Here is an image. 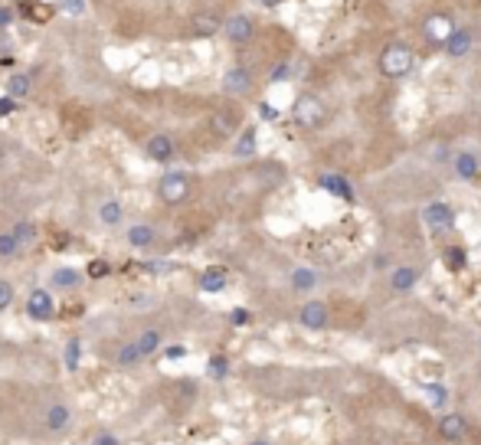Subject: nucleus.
<instances>
[{
    "instance_id": "1",
    "label": "nucleus",
    "mask_w": 481,
    "mask_h": 445,
    "mask_svg": "<svg viewBox=\"0 0 481 445\" xmlns=\"http://www.w3.org/2000/svg\"><path fill=\"white\" fill-rule=\"evenodd\" d=\"M376 65H380L383 79H403V76L413 72V65H416V53H413L406 43H390V46H383V53H380Z\"/></svg>"
},
{
    "instance_id": "2",
    "label": "nucleus",
    "mask_w": 481,
    "mask_h": 445,
    "mask_svg": "<svg viewBox=\"0 0 481 445\" xmlns=\"http://www.w3.org/2000/svg\"><path fill=\"white\" fill-rule=\"evenodd\" d=\"M291 115H295V121H298V128L318 131L321 125H324V118H328V109H324V102H321L318 95L305 92V95L295 98V105H291Z\"/></svg>"
},
{
    "instance_id": "3",
    "label": "nucleus",
    "mask_w": 481,
    "mask_h": 445,
    "mask_svg": "<svg viewBox=\"0 0 481 445\" xmlns=\"http://www.w3.org/2000/svg\"><path fill=\"white\" fill-rule=\"evenodd\" d=\"M158 196H160V203H167V207H181L183 200L190 196V177L183 174V171L164 174L158 184Z\"/></svg>"
},
{
    "instance_id": "4",
    "label": "nucleus",
    "mask_w": 481,
    "mask_h": 445,
    "mask_svg": "<svg viewBox=\"0 0 481 445\" xmlns=\"http://www.w3.org/2000/svg\"><path fill=\"white\" fill-rule=\"evenodd\" d=\"M422 40H426L432 49H442L445 46V40L452 36V30H455V20H452L445 10H436V13H429L426 20H422Z\"/></svg>"
},
{
    "instance_id": "5",
    "label": "nucleus",
    "mask_w": 481,
    "mask_h": 445,
    "mask_svg": "<svg viewBox=\"0 0 481 445\" xmlns=\"http://www.w3.org/2000/svg\"><path fill=\"white\" fill-rule=\"evenodd\" d=\"M220 33H226V40L233 46H246V43H252V36H256V20L246 17V13H233V17L223 20V30Z\"/></svg>"
},
{
    "instance_id": "6",
    "label": "nucleus",
    "mask_w": 481,
    "mask_h": 445,
    "mask_svg": "<svg viewBox=\"0 0 481 445\" xmlns=\"http://www.w3.org/2000/svg\"><path fill=\"white\" fill-rule=\"evenodd\" d=\"M72 426V409H69V403L63 400H53V403H46V409H43V429L46 432H66Z\"/></svg>"
},
{
    "instance_id": "7",
    "label": "nucleus",
    "mask_w": 481,
    "mask_h": 445,
    "mask_svg": "<svg viewBox=\"0 0 481 445\" xmlns=\"http://www.w3.org/2000/svg\"><path fill=\"white\" fill-rule=\"evenodd\" d=\"M53 315H56L53 292L49 288H33L26 295V318H33V321H49Z\"/></svg>"
},
{
    "instance_id": "8",
    "label": "nucleus",
    "mask_w": 481,
    "mask_h": 445,
    "mask_svg": "<svg viewBox=\"0 0 481 445\" xmlns=\"http://www.w3.org/2000/svg\"><path fill=\"white\" fill-rule=\"evenodd\" d=\"M174 151H177V144L167 131H158V134H151L148 141H144V154H148V161L154 164H167L174 161Z\"/></svg>"
},
{
    "instance_id": "9",
    "label": "nucleus",
    "mask_w": 481,
    "mask_h": 445,
    "mask_svg": "<svg viewBox=\"0 0 481 445\" xmlns=\"http://www.w3.org/2000/svg\"><path fill=\"white\" fill-rule=\"evenodd\" d=\"M13 7H17V17L40 23V26L53 20V13H56V3H46V0H17Z\"/></svg>"
},
{
    "instance_id": "10",
    "label": "nucleus",
    "mask_w": 481,
    "mask_h": 445,
    "mask_svg": "<svg viewBox=\"0 0 481 445\" xmlns=\"http://www.w3.org/2000/svg\"><path fill=\"white\" fill-rule=\"evenodd\" d=\"M331 321V311H328V304L324 302H305L298 311V325L308 327V331H324Z\"/></svg>"
},
{
    "instance_id": "11",
    "label": "nucleus",
    "mask_w": 481,
    "mask_h": 445,
    "mask_svg": "<svg viewBox=\"0 0 481 445\" xmlns=\"http://www.w3.org/2000/svg\"><path fill=\"white\" fill-rule=\"evenodd\" d=\"M422 219H426V226L432 229V233H449V229L455 226V210H452L449 203H429V207L422 210Z\"/></svg>"
},
{
    "instance_id": "12",
    "label": "nucleus",
    "mask_w": 481,
    "mask_h": 445,
    "mask_svg": "<svg viewBox=\"0 0 481 445\" xmlns=\"http://www.w3.org/2000/svg\"><path fill=\"white\" fill-rule=\"evenodd\" d=\"M252 88V72L246 65H229L223 72V92L226 95H246Z\"/></svg>"
},
{
    "instance_id": "13",
    "label": "nucleus",
    "mask_w": 481,
    "mask_h": 445,
    "mask_svg": "<svg viewBox=\"0 0 481 445\" xmlns=\"http://www.w3.org/2000/svg\"><path fill=\"white\" fill-rule=\"evenodd\" d=\"M468 435V419L461 413H445L438 419V439H445V442H461Z\"/></svg>"
},
{
    "instance_id": "14",
    "label": "nucleus",
    "mask_w": 481,
    "mask_h": 445,
    "mask_svg": "<svg viewBox=\"0 0 481 445\" xmlns=\"http://www.w3.org/2000/svg\"><path fill=\"white\" fill-rule=\"evenodd\" d=\"M223 30V17L213 10H204V13H193L190 17V33L193 36H200V40H210L216 33Z\"/></svg>"
},
{
    "instance_id": "15",
    "label": "nucleus",
    "mask_w": 481,
    "mask_h": 445,
    "mask_svg": "<svg viewBox=\"0 0 481 445\" xmlns=\"http://www.w3.org/2000/svg\"><path fill=\"white\" fill-rule=\"evenodd\" d=\"M82 272L79 269H69V265H59V269L49 272V285H53L56 292H72V288H79L82 285Z\"/></svg>"
},
{
    "instance_id": "16",
    "label": "nucleus",
    "mask_w": 481,
    "mask_h": 445,
    "mask_svg": "<svg viewBox=\"0 0 481 445\" xmlns=\"http://www.w3.org/2000/svg\"><path fill=\"white\" fill-rule=\"evenodd\" d=\"M125 239H128L131 249H151L158 242V229L151 226V223H135V226H128Z\"/></svg>"
},
{
    "instance_id": "17",
    "label": "nucleus",
    "mask_w": 481,
    "mask_h": 445,
    "mask_svg": "<svg viewBox=\"0 0 481 445\" xmlns=\"http://www.w3.org/2000/svg\"><path fill=\"white\" fill-rule=\"evenodd\" d=\"M442 49H445V56H452V59H461V56H468V49H471V30H465V26H455Z\"/></svg>"
},
{
    "instance_id": "18",
    "label": "nucleus",
    "mask_w": 481,
    "mask_h": 445,
    "mask_svg": "<svg viewBox=\"0 0 481 445\" xmlns=\"http://www.w3.org/2000/svg\"><path fill=\"white\" fill-rule=\"evenodd\" d=\"M197 285H200V292H206V295L223 292V288H226V269H223V265H210V269L200 272Z\"/></svg>"
},
{
    "instance_id": "19",
    "label": "nucleus",
    "mask_w": 481,
    "mask_h": 445,
    "mask_svg": "<svg viewBox=\"0 0 481 445\" xmlns=\"http://www.w3.org/2000/svg\"><path fill=\"white\" fill-rule=\"evenodd\" d=\"M416 282H419V272L413 269V265H399V269L393 272V279H390V288H393L396 295H406V292H413Z\"/></svg>"
},
{
    "instance_id": "20",
    "label": "nucleus",
    "mask_w": 481,
    "mask_h": 445,
    "mask_svg": "<svg viewBox=\"0 0 481 445\" xmlns=\"http://www.w3.org/2000/svg\"><path fill=\"white\" fill-rule=\"evenodd\" d=\"M121 219H125V207L118 203V200H102L98 203V223L102 226H121Z\"/></svg>"
},
{
    "instance_id": "21",
    "label": "nucleus",
    "mask_w": 481,
    "mask_h": 445,
    "mask_svg": "<svg viewBox=\"0 0 481 445\" xmlns=\"http://www.w3.org/2000/svg\"><path fill=\"white\" fill-rule=\"evenodd\" d=\"M321 187H324L328 194H334V196H341V200H347V203L353 200L351 180H347V177H341V174H324V177H321Z\"/></svg>"
},
{
    "instance_id": "22",
    "label": "nucleus",
    "mask_w": 481,
    "mask_h": 445,
    "mask_svg": "<svg viewBox=\"0 0 481 445\" xmlns=\"http://www.w3.org/2000/svg\"><path fill=\"white\" fill-rule=\"evenodd\" d=\"M3 88H7V95L10 98H26L33 92V79L26 76V72H13V76H7V82H3Z\"/></svg>"
},
{
    "instance_id": "23",
    "label": "nucleus",
    "mask_w": 481,
    "mask_h": 445,
    "mask_svg": "<svg viewBox=\"0 0 481 445\" xmlns=\"http://www.w3.org/2000/svg\"><path fill=\"white\" fill-rule=\"evenodd\" d=\"M135 344H138L141 357H151V354H158L160 344H164V337H160L158 327H148V331H141L138 337H135Z\"/></svg>"
},
{
    "instance_id": "24",
    "label": "nucleus",
    "mask_w": 481,
    "mask_h": 445,
    "mask_svg": "<svg viewBox=\"0 0 481 445\" xmlns=\"http://www.w3.org/2000/svg\"><path fill=\"white\" fill-rule=\"evenodd\" d=\"M478 171H481V161L475 157V154H468V151L455 154V174H459L461 180H475Z\"/></svg>"
},
{
    "instance_id": "25",
    "label": "nucleus",
    "mask_w": 481,
    "mask_h": 445,
    "mask_svg": "<svg viewBox=\"0 0 481 445\" xmlns=\"http://www.w3.org/2000/svg\"><path fill=\"white\" fill-rule=\"evenodd\" d=\"M141 350H138V344H135V341H125V344H118V350H115V364L118 367H138L141 364Z\"/></svg>"
},
{
    "instance_id": "26",
    "label": "nucleus",
    "mask_w": 481,
    "mask_h": 445,
    "mask_svg": "<svg viewBox=\"0 0 481 445\" xmlns=\"http://www.w3.org/2000/svg\"><path fill=\"white\" fill-rule=\"evenodd\" d=\"M318 285V275H314V269H308V265H298V269L291 272V288L295 292H311Z\"/></svg>"
},
{
    "instance_id": "27",
    "label": "nucleus",
    "mask_w": 481,
    "mask_h": 445,
    "mask_svg": "<svg viewBox=\"0 0 481 445\" xmlns=\"http://www.w3.org/2000/svg\"><path fill=\"white\" fill-rule=\"evenodd\" d=\"M10 233L17 236V242H20V246H33V242H36V236H40V229H36V223H33V219H17Z\"/></svg>"
},
{
    "instance_id": "28",
    "label": "nucleus",
    "mask_w": 481,
    "mask_h": 445,
    "mask_svg": "<svg viewBox=\"0 0 481 445\" xmlns=\"http://www.w3.org/2000/svg\"><path fill=\"white\" fill-rule=\"evenodd\" d=\"M442 262H445V269H449V272H461L465 265H468V252L461 249V246H445Z\"/></svg>"
},
{
    "instance_id": "29",
    "label": "nucleus",
    "mask_w": 481,
    "mask_h": 445,
    "mask_svg": "<svg viewBox=\"0 0 481 445\" xmlns=\"http://www.w3.org/2000/svg\"><path fill=\"white\" fill-rule=\"evenodd\" d=\"M233 151H236V157H252V154H256V128H246V131H243Z\"/></svg>"
},
{
    "instance_id": "30",
    "label": "nucleus",
    "mask_w": 481,
    "mask_h": 445,
    "mask_svg": "<svg viewBox=\"0 0 481 445\" xmlns=\"http://www.w3.org/2000/svg\"><path fill=\"white\" fill-rule=\"evenodd\" d=\"M236 125H239V111L236 109H229V111H220L213 118V128L220 131V134H233L236 131Z\"/></svg>"
},
{
    "instance_id": "31",
    "label": "nucleus",
    "mask_w": 481,
    "mask_h": 445,
    "mask_svg": "<svg viewBox=\"0 0 481 445\" xmlns=\"http://www.w3.org/2000/svg\"><path fill=\"white\" fill-rule=\"evenodd\" d=\"M206 373H210L213 380H226V377H229V360H226L223 354H213L210 364H206Z\"/></svg>"
},
{
    "instance_id": "32",
    "label": "nucleus",
    "mask_w": 481,
    "mask_h": 445,
    "mask_svg": "<svg viewBox=\"0 0 481 445\" xmlns=\"http://www.w3.org/2000/svg\"><path fill=\"white\" fill-rule=\"evenodd\" d=\"M79 364H82V341H79V337H72V341L66 344V367H69V370H79Z\"/></svg>"
},
{
    "instance_id": "33",
    "label": "nucleus",
    "mask_w": 481,
    "mask_h": 445,
    "mask_svg": "<svg viewBox=\"0 0 481 445\" xmlns=\"http://www.w3.org/2000/svg\"><path fill=\"white\" fill-rule=\"evenodd\" d=\"M56 10L69 17H82L89 10V0H56Z\"/></svg>"
},
{
    "instance_id": "34",
    "label": "nucleus",
    "mask_w": 481,
    "mask_h": 445,
    "mask_svg": "<svg viewBox=\"0 0 481 445\" xmlns=\"http://www.w3.org/2000/svg\"><path fill=\"white\" fill-rule=\"evenodd\" d=\"M20 252V242L13 233H0V259H13Z\"/></svg>"
},
{
    "instance_id": "35",
    "label": "nucleus",
    "mask_w": 481,
    "mask_h": 445,
    "mask_svg": "<svg viewBox=\"0 0 481 445\" xmlns=\"http://www.w3.org/2000/svg\"><path fill=\"white\" fill-rule=\"evenodd\" d=\"M426 396H429V403H432L436 409H442V406L449 403V390H445L442 383H432V387H426Z\"/></svg>"
},
{
    "instance_id": "36",
    "label": "nucleus",
    "mask_w": 481,
    "mask_h": 445,
    "mask_svg": "<svg viewBox=\"0 0 481 445\" xmlns=\"http://www.w3.org/2000/svg\"><path fill=\"white\" fill-rule=\"evenodd\" d=\"M86 275L89 279H105V275H112V265H108L105 259H92L86 265Z\"/></svg>"
},
{
    "instance_id": "37",
    "label": "nucleus",
    "mask_w": 481,
    "mask_h": 445,
    "mask_svg": "<svg viewBox=\"0 0 481 445\" xmlns=\"http://www.w3.org/2000/svg\"><path fill=\"white\" fill-rule=\"evenodd\" d=\"M13 20H17V7L13 3H0V30H10Z\"/></svg>"
},
{
    "instance_id": "38",
    "label": "nucleus",
    "mask_w": 481,
    "mask_h": 445,
    "mask_svg": "<svg viewBox=\"0 0 481 445\" xmlns=\"http://www.w3.org/2000/svg\"><path fill=\"white\" fill-rule=\"evenodd\" d=\"M13 298H17V292H13V285L0 279V311H3V308H10Z\"/></svg>"
},
{
    "instance_id": "39",
    "label": "nucleus",
    "mask_w": 481,
    "mask_h": 445,
    "mask_svg": "<svg viewBox=\"0 0 481 445\" xmlns=\"http://www.w3.org/2000/svg\"><path fill=\"white\" fill-rule=\"evenodd\" d=\"M17 109H20V102H17V98L0 95V118H10V115H13Z\"/></svg>"
},
{
    "instance_id": "40",
    "label": "nucleus",
    "mask_w": 481,
    "mask_h": 445,
    "mask_svg": "<svg viewBox=\"0 0 481 445\" xmlns=\"http://www.w3.org/2000/svg\"><path fill=\"white\" fill-rule=\"evenodd\" d=\"M229 321H233L236 327H243L252 321V315H249V308H233V311H229Z\"/></svg>"
},
{
    "instance_id": "41",
    "label": "nucleus",
    "mask_w": 481,
    "mask_h": 445,
    "mask_svg": "<svg viewBox=\"0 0 481 445\" xmlns=\"http://www.w3.org/2000/svg\"><path fill=\"white\" fill-rule=\"evenodd\" d=\"M259 118H262V121H275L278 118V109H275V105H268V102H259Z\"/></svg>"
},
{
    "instance_id": "42",
    "label": "nucleus",
    "mask_w": 481,
    "mask_h": 445,
    "mask_svg": "<svg viewBox=\"0 0 481 445\" xmlns=\"http://www.w3.org/2000/svg\"><path fill=\"white\" fill-rule=\"evenodd\" d=\"M289 76V63H282V65H275L272 69V76H268V82H282V79Z\"/></svg>"
},
{
    "instance_id": "43",
    "label": "nucleus",
    "mask_w": 481,
    "mask_h": 445,
    "mask_svg": "<svg viewBox=\"0 0 481 445\" xmlns=\"http://www.w3.org/2000/svg\"><path fill=\"white\" fill-rule=\"evenodd\" d=\"M164 357H167V360H183V357H187V348H181V344H177V348H167V350H164Z\"/></svg>"
},
{
    "instance_id": "44",
    "label": "nucleus",
    "mask_w": 481,
    "mask_h": 445,
    "mask_svg": "<svg viewBox=\"0 0 481 445\" xmlns=\"http://www.w3.org/2000/svg\"><path fill=\"white\" fill-rule=\"evenodd\" d=\"M92 445H118V439H115V435H112V432H102V435H98V439H96V442H92Z\"/></svg>"
},
{
    "instance_id": "45",
    "label": "nucleus",
    "mask_w": 481,
    "mask_h": 445,
    "mask_svg": "<svg viewBox=\"0 0 481 445\" xmlns=\"http://www.w3.org/2000/svg\"><path fill=\"white\" fill-rule=\"evenodd\" d=\"M390 265V256H376L374 259V269H386Z\"/></svg>"
},
{
    "instance_id": "46",
    "label": "nucleus",
    "mask_w": 481,
    "mask_h": 445,
    "mask_svg": "<svg viewBox=\"0 0 481 445\" xmlns=\"http://www.w3.org/2000/svg\"><path fill=\"white\" fill-rule=\"evenodd\" d=\"M259 3H262V7H278L282 0H259Z\"/></svg>"
},
{
    "instance_id": "47",
    "label": "nucleus",
    "mask_w": 481,
    "mask_h": 445,
    "mask_svg": "<svg viewBox=\"0 0 481 445\" xmlns=\"http://www.w3.org/2000/svg\"><path fill=\"white\" fill-rule=\"evenodd\" d=\"M252 445H268V442H266V439H256V442H252Z\"/></svg>"
},
{
    "instance_id": "48",
    "label": "nucleus",
    "mask_w": 481,
    "mask_h": 445,
    "mask_svg": "<svg viewBox=\"0 0 481 445\" xmlns=\"http://www.w3.org/2000/svg\"><path fill=\"white\" fill-rule=\"evenodd\" d=\"M478 3H481V0H478Z\"/></svg>"
}]
</instances>
